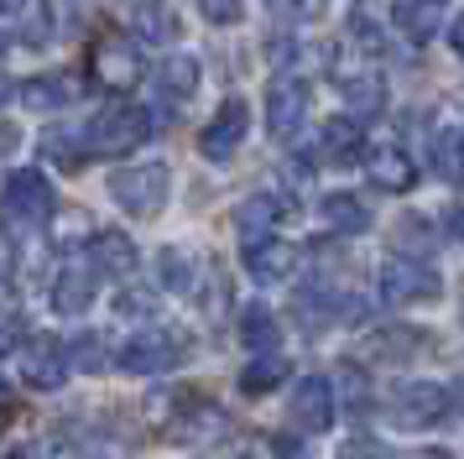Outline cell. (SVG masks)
<instances>
[{
  "mask_svg": "<svg viewBox=\"0 0 464 459\" xmlns=\"http://www.w3.org/2000/svg\"><path fill=\"white\" fill-rule=\"evenodd\" d=\"M386 0H355L350 5V32H355V42L365 47V53H376V47H386Z\"/></svg>",
  "mask_w": 464,
  "mask_h": 459,
  "instance_id": "24",
  "label": "cell"
},
{
  "mask_svg": "<svg viewBox=\"0 0 464 459\" xmlns=\"http://www.w3.org/2000/svg\"><path fill=\"white\" fill-rule=\"evenodd\" d=\"M22 5H26V0H5V11H11V16H22Z\"/></svg>",
  "mask_w": 464,
  "mask_h": 459,
  "instance_id": "38",
  "label": "cell"
},
{
  "mask_svg": "<svg viewBox=\"0 0 464 459\" xmlns=\"http://www.w3.org/2000/svg\"><path fill=\"white\" fill-rule=\"evenodd\" d=\"M157 277H162V288H172V292H183L193 282V261H188V250H178V246H168L162 256H157Z\"/></svg>",
  "mask_w": 464,
  "mask_h": 459,
  "instance_id": "28",
  "label": "cell"
},
{
  "mask_svg": "<svg viewBox=\"0 0 464 459\" xmlns=\"http://www.w3.org/2000/svg\"><path fill=\"white\" fill-rule=\"evenodd\" d=\"M198 11H204L209 26H235V21L246 16V5H240V0H198Z\"/></svg>",
  "mask_w": 464,
  "mask_h": 459,
  "instance_id": "32",
  "label": "cell"
},
{
  "mask_svg": "<svg viewBox=\"0 0 464 459\" xmlns=\"http://www.w3.org/2000/svg\"><path fill=\"white\" fill-rule=\"evenodd\" d=\"M43 146H47V157H53L58 167H79V157L89 151V136L84 131H79V136H68V131H47Z\"/></svg>",
  "mask_w": 464,
  "mask_h": 459,
  "instance_id": "29",
  "label": "cell"
},
{
  "mask_svg": "<svg viewBox=\"0 0 464 459\" xmlns=\"http://www.w3.org/2000/svg\"><path fill=\"white\" fill-rule=\"evenodd\" d=\"M334 392L350 402V407H360L365 402V381H360V371L355 366H339V376H334Z\"/></svg>",
  "mask_w": 464,
  "mask_h": 459,
  "instance_id": "35",
  "label": "cell"
},
{
  "mask_svg": "<svg viewBox=\"0 0 464 459\" xmlns=\"http://www.w3.org/2000/svg\"><path fill=\"white\" fill-rule=\"evenodd\" d=\"M16 366H22L26 386H37V392H58L63 376H68V345L63 339H32Z\"/></svg>",
  "mask_w": 464,
  "mask_h": 459,
  "instance_id": "11",
  "label": "cell"
},
{
  "mask_svg": "<svg viewBox=\"0 0 464 459\" xmlns=\"http://www.w3.org/2000/svg\"><path fill=\"white\" fill-rule=\"evenodd\" d=\"M89 79L100 89L126 94L130 83H141V47L126 32H105V37L89 42Z\"/></svg>",
  "mask_w": 464,
  "mask_h": 459,
  "instance_id": "4",
  "label": "cell"
},
{
  "mask_svg": "<svg viewBox=\"0 0 464 459\" xmlns=\"http://www.w3.org/2000/svg\"><path fill=\"white\" fill-rule=\"evenodd\" d=\"M339 94H344V110L355 121H376L381 110H386V79L381 73H350V79L339 83Z\"/></svg>",
  "mask_w": 464,
  "mask_h": 459,
  "instance_id": "21",
  "label": "cell"
},
{
  "mask_svg": "<svg viewBox=\"0 0 464 459\" xmlns=\"http://www.w3.org/2000/svg\"><path fill=\"white\" fill-rule=\"evenodd\" d=\"M151 308H157V298H151V292H141V288H130V292H121V298H115V313H121V318H147Z\"/></svg>",
  "mask_w": 464,
  "mask_h": 459,
  "instance_id": "34",
  "label": "cell"
},
{
  "mask_svg": "<svg viewBox=\"0 0 464 459\" xmlns=\"http://www.w3.org/2000/svg\"><path fill=\"white\" fill-rule=\"evenodd\" d=\"M392 21L407 42H428L449 21V0H392Z\"/></svg>",
  "mask_w": 464,
  "mask_h": 459,
  "instance_id": "14",
  "label": "cell"
},
{
  "mask_svg": "<svg viewBox=\"0 0 464 459\" xmlns=\"http://www.w3.org/2000/svg\"><path fill=\"white\" fill-rule=\"evenodd\" d=\"M246 271H251V282L261 288H276V282H287L297 267V250L287 240H276V235H261V240H246Z\"/></svg>",
  "mask_w": 464,
  "mask_h": 459,
  "instance_id": "12",
  "label": "cell"
},
{
  "mask_svg": "<svg viewBox=\"0 0 464 459\" xmlns=\"http://www.w3.org/2000/svg\"><path fill=\"white\" fill-rule=\"evenodd\" d=\"M324 157L339 167H350V162H365L371 151H365V131H360L355 115H339V121L324 125Z\"/></svg>",
  "mask_w": 464,
  "mask_h": 459,
  "instance_id": "20",
  "label": "cell"
},
{
  "mask_svg": "<svg viewBox=\"0 0 464 459\" xmlns=\"http://www.w3.org/2000/svg\"><path fill=\"white\" fill-rule=\"evenodd\" d=\"M121 360V371L130 376H168L172 366H183L188 360V339H178V334H136L126 339V350L115 355Z\"/></svg>",
  "mask_w": 464,
  "mask_h": 459,
  "instance_id": "5",
  "label": "cell"
},
{
  "mask_svg": "<svg viewBox=\"0 0 464 459\" xmlns=\"http://www.w3.org/2000/svg\"><path fill=\"white\" fill-rule=\"evenodd\" d=\"M130 32L141 42H157V47H168V42L183 37V16L172 11L168 0H141L136 11H130Z\"/></svg>",
  "mask_w": 464,
  "mask_h": 459,
  "instance_id": "17",
  "label": "cell"
},
{
  "mask_svg": "<svg viewBox=\"0 0 464 459\" xmlns=\"http://www.w3.org/2000/svg\"><path fill=\"white\" fill-rule=\"evenodd\" d=\"M68 366H79L84 376L105 371V345H100V334H79V339L68 345Z\"/></svg>",
  "mask_w": 464,
  "mask_h": 459,
  "instance_id": "30",
  "label": "cell"
},
{
  "mask_svg": "<svg viewBox=\"0 0 464 459\" xmlns=\"http://www.w3.org/2000/svg\"><path fill=\"white\" fill-rule=\"evenodd\" d=\"M365 172H371V183L381 193H412L418 183V162L401 151V146H376L371 157H365Z\"/></svg>",
  "mask_w": 464,
  "mask_h": 459,
  "instance_id": "16",
  "label": "cell"
},
{
  "mask_svg": "<svg viewBox=\"0 0 464 459\" xmlns=\"http://www.w3.org/2000/svg\"><path fill=\"white\" fill-rule=\"evenodd\" d=\"M392 413H397L401 428H433L449 417V392L439 381H401L397 396H392Z\"/></svg>",
  "mask_w": 464,
  "mask_h": 459,
  "instance_id": "9",
  "label": "cell"
},
{
  "mask_svg": "<svg viewBox=\"0 0 464 459\" xmlns=\"http://www.w3.org/2000/svg\"><path fill=\"white\" fill-rule=\"evenodd\" d=\"M282 376H287V360L282 355H261V360H251L246 371H240V392L246 396H266L282 386Z\"/></svg>",
  "mask_w": 464,
  "mask_h": 459,
  "instance_id": "27",
  "label": "cell"
},
{
  "mask_svg": "<svg viewBox=\"0 0 464 459\" xmlns=\"http://www.w3.org/2000/svg\"><path fill=\"white\" fill-rule=\"evenodd\" d=\"M339 459H392L386 454V444L371 434H350L344 444H339Z\"/></svg>",
  "mask_w": 464,
  "mask_h": 459,
  "instance_id": "31",
  "label": "cell"
},
{
  "mask_svg": "<svg viewBox=\"0 0 464 459\" xmlns=\"http://www.w3.org/2000/svg\"><path fill=\"white\" fill-rule=\"evenodd\" d=\"M303 121H308V83L297 79V73L272 79V89H266V131H272L276 142H287V136L303 131Z\"/></svg>",
  "mask_w": 464,
  "mask_h": 459,
  "instance_id": "8",
  "label": "cell"
},
{
  "mask_svg": "<svg viewBox=\"0 0 464 459\" xmlns=\"http://www.w3.org/2000/svg\"><path fill=\"white\" fill-rule=\"evenodd\" d=\"M157 89H162V100H172V104L193 100V89H198V58L172 53V58L157 68Z\"/></svg>",
  "mask_w": 464,
  "mask_h": 459,
  "instance_id": "23",
  "label": "cell"
},
{
  "mask_svg": "<svg viewBox=\"0 0 464 459\" xmlns=\"http://www.w3.org/2000/svg\"><path fill=\"white\" fill-rule=\"evenodd\" d=\"M151 131H157V125H151V115L141 104H105V110L84 125L89 157H130Z\"/></svg>",
  "mask_w": 464,
  "mask_h": 459,
  "instance_id": "1",
  "label": "cell"
},
{
  "mask_svg": "<svg viewBox=\"0 0 464 459\" xmlns=\"http://www.w3.org/2000/svg\"><path fill=\"white\" fill-rule=\"evenodd\" d=\"M84 94V79L79 73H37V79L16 83V100L37 115H53V110H68V104Z\"/></svg>",
  "mask_w": 464,
  "mask_h": 459,
  "instance_id": "13",
  "label": "cell"
},
{
  "mask_svg": "<svg viewBox=\"0 0 464 459\" xmlns=\"http://www.w3.org/2000/svg\"><path fill=\"white\" fill-rule=\"evenodd\" d=\"M376 288L392 308H407V303H439L443 298V277L418 256H386L376 271Z\"/></svg>",
  "mask_w": 464,
  "mask_h": 459,
  "instance_id": "3",
  "label": "cell"
},
{
  "mask_svg": "<svg viewBox=\"0 0 464 459\" xmlns=\"http://www.w3.org/2000/svg\"><path fill=\"white\" fill-rule=\"evenodd\" d=\"M433 172H439L449 188H464V131L449 125L433 136Z\"/></svg>",
  "mask_w": 464,
  "mask_h": 459,
  "instance_id": "25",
  "label": "cell"
},
{
  "mask_svg": "<svg viewBox=\"0 0 464 459\" xmlns=\"http://www.w3.org/2000/svg\"><path fill=\"white\" fill-rule=\"evenodd\" d=\"M5 209H11V220H32V225H43V220L58 214V193H53L43 167H11V178H5Z\"/></svg>",
  "mask_w": 464,
  "mask_h": 459,
  "instance_id": "6",
  "label": "cell"
},
{
  "mask_svg": "<svg viewBox=\"0 0 464 459\" xmlns=\"http://www.w3.org/2000/svg\"><path fill=\"white\" fill-rule=\"evenodd\" d=\"M172 193V172L168 162H136V167H121V172H110V199L136 214V220H151L157 209L168 204Z\"/></svg>",
  "mask_w": 464,
  "mask_h": 459,
  "instance_id": "2",
  "label": "cell"
},
{
  "mask_svg": "<svg viewBox=\"0 0 464 459\" xmlns=\"http://www.w3.org/2000/svg\"><path fill=\"white\" fill-rule=\"evenodd\" d=\"M89 267L105 271V277H126V271H136V240L121 235V230H100V235L89 240Z\"/></svg>",
  "mask_w": 464,
  "mask_h": 459,
  "instance_id": "19",
  "label": "cell"
},
{
  "mask_svg": "<svg viewBox=\"0 0 464 459\" xmlns=\"http://www.w3.org/2000/svg\"><path fill=\"white\" fill-rule=\"evenodd\" d=\"M94 277H100L94 267H84V261H68V267L53 277V308L63 313V318L89 313V303H94Z\"/></svg>",
  "mask_w": 464,
  "mask_h": 459,
  "instance_id": "15",
  "label": "cell"
},
{
  "mask_svg": "<svg viewBox=\"0 0 464 459\" xmlns=\"http://www.w3.org/2000/svg\"><path fill=\"white\" fill-rule=\"evenodd\" d=\"M240 339H246V350H261L272 355L282 329H276V313L266 303H251V308H240Z\"/></svg>",
  "mask_w": 464,
  "mask_h": 459,
  "instance_id": "26",
  "label": "cell"
},
{
  "mask_svg": "<svg viewBox=\"0 0 464 459\" xmlns=\"http://www.w3.org/2000/svg\"><path fill=\"white\" fill-rule=\"evenodd\" d=\"M5 459H26V449H11V454H5Z\"/></svg>",
  "mask_w": 464,
  "mask_h": 459,
  "instance_id": "40",
  "label": "cell"
},
{
  "mask_svg": "<svg viewBox=\"0 0 464 459\" xmlns=\"http://www.w3.org/2000/svg\"><path fill=\"white\" fill-rule=\"evenodd\" d=\"M246 131H251V104L240 100V94H230V100L209 115L204 136H198V151H204L209 162H230L235 151H240V142H246Z\"/></svg>",
  "mask_w": 464,
  "mask_h": 459,
  "instance_id": "7",
  "label": "cell"
},
{
  "mask_svg": "<svg viewBox=\"0 0 464 459\" xmlns=\"http://www.w3.org/2000/svg\"><path fill=\"white\" fill-rule=\"evenodd\" d=\"M287 214H293V204H287V199H276V193H251L246 204L235 209V225H240V235H246V240H261V235H272Z\"/></svg>",
  "mask_w": 464,
  "mask_h": 459,
  "instance_id": "18",
  "label": "cell"
},
{
  "mask_svg": "<svg viewBox=\"0 0 464 459\" xmlns=\"http://www.w3.org/2000/svg\"><path fill=\"white\" fill-rule=\"evenodd\" d=\"M272 11L282 21H318L324 16V0H272Z\"/></svg>",
  "mask_w": 464,
  "mask_h": 459,
  "instance_id": "33",
  "label": "cell"
},
{
  "mask_svg": "<svg viewBox=\"0 0 464 459\" xmlns=\"http://www.w3.org/2000/svg\"><path fill=\"white\" fill-rule=\"evenodd\" d=\"M324 225L339 230V235H365L371 230V209L360 193H329L324 199Z\"/></svg>",
  "mask_w": 464,
  "mask_h": 459,
  "instance_id": "22",
  "label": "cell"
},
{
  "mask_svg": "<svg viewBox=\"0 0 464 459\" xmlns=\"http://www.w3.org/2000/svg\"><path fill=\"white\" fill-rule=\"evenodd\" d=\"M272 454L276 459H303L308 449H303V438L297 434H272Z\"/></svg>",
  "mask_w": 464,
  "mask_h": 459,
  "instance_id": "36",
  "label": "cell"
},
{
  "mask_svg": "<svg viewBox=\"0 0 464 459\" xmlns=\"http://www.w3.org/2000/svg\"><path fill=\"white\" fill-rule=\"evenodd\" d=\"M418 459H454V454H443V449H428V454H418Z\"/></svg>",
  "mask_w": 464,
  "mask_h": 459,
  "instance_id": "39",
  "label": "cell"
},
{
  "mask_svg": "<svg viewBox=\"0 0 464 459\" xmlns=\"http://www.w3.org/2000/svg\"><path fill=\"white\" fill-rule=\"evenodd\" d=\"M334 407H339V392L329 376H303L293 386V423L308 428V434H324L334 423Z\"/></svg>",
  "mask_w": 464,
  "mask_h": 459,
  "instance_id": "10",
  "label": "cell"
},
{
  "mask_svg": "<svg viewBox=\"0 0 464 459\" xmlns=\"http://www.w3.org/2000/svg\"><path fill=\"white\" fill-rule=\"evenodd\" d=\"M449 47H454V53L464 58V11H459L454 21H449Z\"/></svg>",
  "mask_w": 464,
  "mask_h": 459,
  "instance_id": "37",
  "label": "cell"
}]
</instances>
